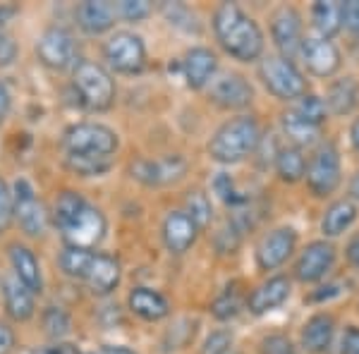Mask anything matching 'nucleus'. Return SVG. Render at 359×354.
I'll use <instances>...</instances> for the list:
<instances>
[{"label": "nucleus", "mask_w": 359, "mask_h": 354, "mask_svg": "<svg viewBox=\"0 0 359 354\" xmlns=\"http://www.w3.org/2000/svg\"><path fill=\"white\" fill-rule=\"evenodd\" d=\"M213 36L218 46L237 62L262 60L266 48V36L254 17H249L240 5L221 3L211 20Z\"/></svg>", "instance_id": "1"}, {"label": "nucleus", "mask_w": 359, "mask_h": 354, "mask_svg": "<svg viewBox=\"0 0 359 354\" xmlns=\"http://www.w3.org/2000/svg\"><path fill=\"white\" fill-rule=\"evenodd\" d=\"M86 204H89V201H86L84 196L79 194V191L67 189V191H62V194H57L55 206H53V223H55V228L57 230L65 228L69 220L77 216V213L82 211Z\"/></svg>", "instance_id": "32"}, {"label": "nucleus", "mask_w": 359, "mask_h": 354, "mask_svg": "<svg viewBox=\"0 0 359 354\" xmlns=\"http://www.w3.org/2000/svg\"><path fill=\"white\" fill-rule=\"evenodd\" d=\"M242 309V301H240V292L233 287H225L221 294L216 297V301L211 304V313L218 318V321H230L235 318L237 313Z\"/></svg>", "instance_id": "38"}, {"label": "nucleus", "mask_w": 359, "mask_h": 354, "mask_svg": "<svg viewBox=\"0 0 359 354\" xmlns=\"http://www.w3.org/2000/svg\"><path fill=\"white\" fill-rule=\"evenodd\" d=\"M273 168H276V175L287 184L299 182L306 175V158L302 154V149L297 147H280L276 151L273 156Z\"/></svg>", "instance_id": "28"}, {"label": "nucleus", "mask_w": 359, "mask_h": 354, "mask_svg": "<svg viewBox=\"0 0 359 354\" xmlns=\"http://www.w3.org/2000/svg\"><path fill=\"white\" fill-rule=\"evenodd\" d=\"M304 177L306 187L318 199H326L340 187V182H343V163H340V151L335 149V144L326 142L314 151V156L306 163Z\"/></svg>", "instance_id": "6"}, {"label": "nucleus", "mask_w": 359, "mask_h": 354, "mask_svg": "<svg viewBox=\"0 0 359 354\" xmlns=\"http://www.w3.org/2000/svg\"><path fill=\"white\" fill-rule=\"evenodd\" d=\"M184 213H187V216H192V220L199 225V228H206V225L213 220L211 199H208L204 191H199V189L189 191L187 199H184Z\"/></svg>", "instance_id": "35"}, {"label": "nucleus", "mask_w": 359, "mask_h": 354, "mask_svg": "<svg viewBox=\"0 0 359 354\" xmlns=\"http://www.w3.org/2000/svg\"><path fill=\"white\" fill-rule=\"evenodd\" d=\"M262 144V127L254 115H235L213 132L208 156L221 165H235L254 154Z\"/></svg>", "instance_id": "2"}, {"label": "nucleus", "mask_w": 359, "mask_h": 354, "mask_svg": "<svg viewBox=\"0 0 359 354\" xmlns=\"http://www.w3.org/2000/svg\"><path fill=\"white\" fill-rule=\"evenodd\" d=\"M233 345L235 338L230 330H213L201 347V354H233Z\"/></svg>", "instance_id": "44"}, {"label": "nucleus", "mask_w": 359, "mask_h": 354, "mask_svg": "<svg viewBox=\"0 0 359 354\" xmlns=\"http://www.w3.org/2000/svg\"><path fill=\"white\" fill-rule=\"evenodd\" d=\"M218 69V55L206 46H194L182 57V77L184 84L194 91L206 89L213 82Z\"/></svg>", "instance_id": "19"}, {"label": "nucleus", "mask_w": 359, "mask_h": 354, "mask_svg": "<svg viewBox=\"0 0 359 354\" xmlns=\"http://www.w3.org/2000/svg\"><path fill=\"white\" fill-rule=\"evenodd\" d=\"M357 204L352 199H338L326 208L321 218V232L326 237H340L345 230L352 228L357 220Z\"/></svg>", "instance_id": "27"}, {"label": "nucleus", "mask_w": 359, "mask_h": 354, "mask_svg": "<svg viewBox=\"0 0 359 354\" xmlns=\"http://www.w3.org/2000/svg\"><path fill=\"white\" fill-rule=\"evenodd\" d=\"M13 199H15V223L20 225V230L27 237H43L48 230L50 216L46 211L43 201L36 196L32 184L27 179H17L13 187Z\"/></svg>", "instance_id": "9"}, {"label": "nucleus", "mask_w": 359, "mask_h": 354, "mask_svg": "<svg viewBox=\"0 0 359 354\" xmlns=\"http://www.w3.org/2000/svg\"><path fill=\"white\" fill-rule=\"evenodd\" d=\"M326 108L333 115H350L359 106V82L355 77H343L331 82L326 91Z\"/></svg>", "instance_id": "26"}, {"label": "nucleus", "mask_w": 359, "mask_h": 354, "mask_svg": "<svg viewBox=\"0 0 359 354\" xmlns=\"http://www.w3.org/2000/svg\"><path fill=\"white\" fill-rule=\"evenodd\" d=\"M294 249H297V230L290 228V225H280V228L266 232L262 240H259L257 252H254L259 271L269 273L280 268L294 254Z\"/></svg>", "instance_id": "13"}, {"label": "nucleus", "mask_w": 359, "mask_h": 354, "mask_svg": "<svg viewBox=\"0 0 359 354\" xmlns=\"http://www.w3.org/2000/svg\"><path fill=\"white\" fill-rule=\"evenodd\" d=\"M194 326H196V323H192L189 318L177 321L175 326L165 333V340H163L165 350H182V347L194 338V330H196Z\"/></svg>", "instance_id": "39"}, {"label": "nucleus", "mask_w": 359, "mask_h": 354, "mask_svg": "<svg viewBox=\"0 0 359 354\" xmlns=\"http://www.w3.org/2000/svg\"><path fill=\"white\" fill-rule=\"evenodd\" d=\"M340 354H359V328L350 326L340 340Z\"/></svg>", "instance_id": "47"}, {"label": "nucleus", "mask_w": 359, "mask_h": 354, "mask_svg": "<svg viewBox=\"0 0 359 354\" xmlns=\"http://www.w3.org/2000/svg\"><path fill=\"white\" fill-rule=\"evenodd\" d=\"M120 280H123V266L120 261L111 257V254H101L96 252L94 264H91V271L86 275L84 285L96 294V297H108L115 290L120 287Z\"/></svg>", "instance_id": "21"}, {"label": "nucleus", "mask_w": 359, "mask_h": 354, "mask_svg": "<svg viewBox=\"0 0 359 354\" xmlns=\"http://www.w3.org/2000/svg\"><path fill=\"white\" fill-rule=\"evenodd\" d=\"M15 350V333L8 323L0 321V354H10Z\"/></svg>", "instance_id": "48"}, {"label": "nucleus", "mask_w": 359, "mask_h": 354, "mask_svg": "<svg viewBox=\"0 0 359 354\" xmlns=\"http://www.w3.org/2000/svg\"><path fill=\"white\" fill-rule=\"evenodd\" d=\"M199 225L194 223L192 216H187L184 211H170L163 218V225H161V237H163V245L170 254H180L189 252L196 245V237H199Z\"/></svg>", "instance_id": "17"}, {"label": "nucleus", "mask_w": 359, "mask_h": 354, "mask_svg": "<svg viewBox=\"0 0 359 354\" xmlns=\"http://www.w3.org/2000/svg\"><path fill=\"white\" fill-rule=\"evenodd\" d=\"M94 257H96V252H91V249L65 247L60 252V257H57V266H60V271L65 273L67 278L84 282L91 271V264H94Z\"/></svg>", "instance_id": "31"}, {"label": "nucleus", "mask_w": 359, "mask_h": 354, "mask_svg": "<svg viewBox=\"0 0 359 354\" xmlns=\"http://www.w3.org/2000/svg\"><path fill=\"white\" fill-rule=\"evenodd\" d=\"M72 86L89 113H106L115 106L118 86L113 74L94 60H79L72 69Z\"/></svg>", "instance_id": "3"}, {"label": "nucleus", "mask_w": 359, "mask_h": 354, "mask_svg": "<svg viewBox=\"0 0 359 354\" xmlns=\"http://www.w3.org/2000/svg\"><path fill=\"white\" fill-rule=\"evenodd\" d=\"M306 69H309L314 77L318 79H328L343 65V57H340L338 46L328 39L321 36H304L302 48H299Z\"/></svg>", "instance_id": "16"}, {"label": "nucleus", "mask_w": 359, "mask_h": 354, "mask_svg": "<svg viewBox=\"0 0 359 354\" xmlns=\"http://www.w3.org/2000/svg\"><path fill=\"white\" fill-rule=\"evenodd\" d=\"M13 15H15V8H5V10H0V25H3L5 17H13Z\"/></svg>", "instance_id": "54"}, {"label": "nucleus", "mask_w": 359, "mask_h": 354, "mask_svg": "<svg viewBox=\"0 0 359 354\" xmlns=\"http://www.w3.org/2000/svg\"><path fill=\"white\" fill-rule=\"evenodd\" d=\"M345 259H347V264L352 266V268H357L359 271V232L355 237H352L350 242H347V247H345Z\"/></svg>", "instance_id": "49"}, {"label": "nucleus", "mask_w": 359, "mask_h": 354, "mask_svg": "<svg viewBox=\"0 0 359 354\" xmlns=\"http://www.w3.org/2000/svg\"><path fill=\"white\" fill-rule=\"evenodd\" d=\"M292 282L287 275H273L269 280H264L262 285L252 290V294L247 297V309L254 316H266V313L276 311L278 306H283L290 299Z\"/></svg>", "instance_id": "18"}, {"label": "nucleus", "mask_w": 359, "mask_h": 354, "mask_svg": "<svg viewBox=\"0 0 359 354\" xmlns=\"http://www.w3.org/2000/svg\"><path fill=\"white\" fill-rule=\"evenodd\" d=\"M335 335V318L331 313H314L302 326V347L309 354H323L331 350Z\"/></svg>", "instance_id": "25"}, {"label": "nucleus", "mask_w": 359, "mask_h": 354, "mask_svg": "<svg viewBox=\"0 0 359 354\" xmlns=\"http://www.w3.org/2000/svg\"><path fill=\"white\" fill-rule=\"evenodd\" d=\"M208 98L223 110H245L252 106L254 89L247 77L237 72H225L221 77H213V82L208 84Z\"/></svg>", "instance_id": "14"}, {"label": "nucleus", "mask_w": 359, "mask_h": 354, "mask_svg": "<svg viewBox=\"0 0 359 354\" xmlns=\"http://www.w3.org/2000/svg\"><path fill=\"white\" fill-rule=\"evenodd\" d=\"M259 79L266 86L271 96L278 101L294 103L306 94V79L302 69L294 65V60H287L283 55H266L259 62Z\"/></svg>", "instance_id": "5"}, {"label": "nucleus", "mask_w": 359, "mask_h": 354, "mask_svg": "<svg viewBox=\"0 0 359 354\" xmlns=\"http://www.w3.org/2000/svg\"><path fill=\"white\" fill-rule=\"evenodd\" d=\"M0 290H3L5 313L17 323L32 321L34 313H36V301H34L36 294H34L27 285H22L15 275H5L3 282H0Z\"/></svg>", "instance_id": "22"}, {"label": "nucleus", "mask_w": 359, "mask_h": 354, "mask_svg": "<svg viewBox=\"0 0 359 354\" xmlns=\"http://www.w3.org/2000/svg\"><path fill=\"white\" fill-rule=\"evenodd\" d=\"M115 8H118V17H123L127 22H144L154 13V5L147 3V0H123Z\"/></svg>", "instance_id": "42"}, {"label": "nucleus", "mask_w": 359, "mask_h": 354, "mask_svg": "<svg viewBox=\"0 0 359 354\" xmlns=\"http://www.w3.org/2000/svg\"><path fill=\"white\" fill-rule=\"evenodd\" d=\"M213 191H216L218 196L225 201L228 206H240V204H247V196L242 194V191L235 189V182L230 175H225V172H218V177L213 179Z\"/></svg>", "instance_id": "40"}, {"label": "nucleus", "mask_w": 359, "mask_h": 354, "mask_svg": "<svg viewBox=\"0 0 359 354\" xmlns=\"http://www.w3.org/2000/svg\"><path fill=\"white\" fill-rule=\"evenodd\" d=\"M335 266V247L326 240L309 242L297 261H294V278L299 282H318L333 271Z\"/></svg>", "instance_id": "15"}, {"label": "nucleus", "mask_w": 359, "mask_h": 354, "mask_svg": "<svg viewBox=\"0 0 359 354\" xmlns=\"http://www.w3.org/2000/svg\"><path fill=\"white\" fill-rule=\"evenodd\" d=\"M106 65L118 74H139L147 65V46L135 32H115L103 43Z\"/></svg>", "instance_id": "7"}, {"label": "nucleus", "mask_w": 359, "mask_h": 354, "mask_svg": "<svg viewBox=\"0 0 359 354\" xmlns=\"http://www.w3.org/2000/svg\"><path fill=\"white\" fill-rule=\"evenodd\" d=\"M311 22H314L316 36L331 41L343 29V3H314L311 5Z\"/></svg>", "instance_id": "29"}, {"label": "nucleus", "mask_w": 359, "mask_h": 354, "mask_svg": "<svg viewBox=\"0 0 359 354\" xmlns=\"http://www.w3.org/2000/svg\"><path fill=\"white\" fill-rule=\"evenodd\" d=\"M65 156H96V158H115L120 149L118 132L101 123H77L67 127L62 135Z\"/></svg>", "instance_id": "4"}, {"label": "nucleus", "mask_w": 359, "mask_h": 354, "mask_svg": "<svg viewBox=\"0 0 359 354\" xmlns=\"http://www.w3.org/2000/svg\"><path fill=\"white\" fill-rule=\"evenodd\" d=\"M343 27L350 34L359 36V0L343 3Z\"/></svg>", "instance_id": "46"}, {"label": "nucleus", "mask_w": 359, "mask_h": 354, "mask_svg": "<svg viewBox=\"0 0 359 354\" xmlns=\"http://www.w3.org/2000/svg\"><path fill=\"white\" fill-rule=\"evenodd\" d=\"M292 110L314 127H321L328 115V108H326V103H323V98H318L314 94H304L299 101H294Z\"/></svg>", "instance_id": "36"}, {"label": "nucleus", "mask_w": 359, "mask_h": 354, "mask_svg": "<svg viewBox=\"0 0 359 354\" xmlns=\"http://www.w3.org/2000/svg\"><path fill=\"white\" fill-rule=\"evenodd\" d=\"M350 144H352V149H355L357 154H359V118L350 127Z\"/></svg>", "instance_id": "52"}, {"label": "nucleus", "mask_w": 359, "mask_h": 354, "mask_svg": "<svg viewBox=\"0 0 359 354\" xmlns=\"http://www.w3.org/2000/svg\"><path fill=\"white\" fill-rule=\"evenodd\" d=\"M43 330L48 338L53 340H62L69 335V330H72V321H69V316L65 311L60 309V306H48V309L43 311Z\"/></svg>", "instance_id": "37"}, {"label": "nucleus", "mask_w": 359, "mask_h": 354, "mask_svg": "<svg viewBox=\"0 0 359 354\" xmlns=\"http://www.w3.org/2000/svg\"><path fill=\"white\" fill-rule=\"evenodd\" d=\"M127 306L130 311L139 316L142 321L156 323L163 321L165 316H170V301H168L158 290L151 287H135L127 297Z\"/></svg>", "instance_id": "24"}, {"label": "nucleus", "mask_w": 359, "mask_h": 354, "mask_svg": "<svg viewBox=\"0 0 359 354\" xmlns=\"http://www.w3.org/2000/svg\"><path fill=\"white\" fill-rule=\"evenodd\" d=\"M8 259L10 266H13V275L22 285H27L34 294H41L43 290V273H41V264H39L34 249H29L27 245H20V242H13L8 247Z\"/></svg>", "instance_id": "23"}, {"label": "nucleus", "mask_w": 359, "mask_h": 354, "mask_svg": "<svg viewBox=\"0 0 359 354\" xmlns=\"http://www.w3.org/2000/svg\"><path fill=\"white\" fill-rule=\"evenodd\" d=\"M271 39L278 48V55L294 60L304 41V25L302 15L292 5H280L273 15H271Z\"/></svg>", "instance_id": "11"}, {"label": "nucleus", "mask_w": 359, "mask_h": 354, "mask_svg": "<svg viewBox=\"0 0 359 354\" xmlns=\"http://www.w3.org/2000/svg\"><path fill=\"white\" fill-rule=\"evenodd\" d=\"M15 223V199L10 184L0 177V235L10 230V225Z\"/></svg>", "instance_id": "43"}, {"label": "nucleus", "mask_w": 359, "mask_h": 354, "mask_svg": "<svg viewBox=\"0 0 359 354\" xmlns=\"http://www.w3.org/2000/svg\"><path fill=\"white\" fill-rule=\"evenodd\" d=\"M161 13L165 15V20L170 22L172 27L182 29L187 34H199V20L187 5L182 3H163L161 5Z\"/></svg>", "instance_id": "34"}, {"label": "nucleus", "mask_w": 359, "mask_h": 354, "mask_svg": "<svg viewBox=\"0 0 359 354\" xmlns=\"http://www.w3.org/2000/svg\"><path fill=\"white\" fill-rule=\"evenodd\" d=\"M259 354H299V350L287 335L271 333L259 342Z\"/></svg>", "instance_id": "41"}, {"label": "nucleus", "mask_w": 359, "mask_h": 354, "mask_svg": "<svg viewBox=\"0 0 359 354\" xmlns=\"http://www.w3.org/2000/svg\"><path fill=\"white\" fill-rule=\"evenodd\" d=\"M184 172H187V161L180 154L161 156V158H137L130 165V175L147 187H165L182 179Z\"/></svg>", "instance_id": "12"}, {"label": "nucleus", "mask_w": 359, "mask_h": 354, "mask_svg": "<svg viewBox=\"0 0 359 354\" xmlns=\"http://www.w3.org/2000/svg\"><path fill=\"white\" fill-rule=\"evenodd\" d=\"M10 108H13V96H10V89L5 86V82H0V123L8 118Z\"/></svg>", "instance_id": "50"}, {"label": "nucleus", "mask_w": 359, "mask_h": 354, "mask_svg": "<svg viewBox=\"0 0 359 354\" xmlns=\"http://www.w3.org/2000/svg\"><path fill=\"white\" fill-rule=\"evenodd\" d=\"M57 232H60L65 247L91 249V252H96V247L106 240L108 220H106V216H103L101 208L86 204L77 216L69 220L65 228H60Z\"/></svg>", "instance_id": "8"}, {"label": "nucleus", "mask_w": 359, "mask_h": 354, "mask_svg": "<svg viewBox=\"0 0 359 354\" xmlns=\"http://www.w3.org/2000/svg\"><path fill=\"white\" fill-rule=\"evenodd\" d=\"M350 191H352V196H355V199H359V175H357L355 179H352Z\"/></svg>", "instance_id": "53"}, {"label": "nucleus", "mask_w": 359, "mask_h": 354, "mask_svg": "<svg viewBox=\"0 0 359 354\" xmlns=\"http://www.w3.org/2000/svg\"><path fill=\"white\" fill-rule=\"evenodd\" d=\"M94 354H137V352L125 345H103V347H98Z\"/></svg>", "instance_id": "51"}, {"label": "nucleus", "mask_w": 359, "mask_h": 354, "mask_svg": "<svg viewBox=\"0 0 359 354\" xmlns=\"http://www.w3.org/2000/svg\"><path fill=\"white\" fill-rule=\"evenodd\" d=\"M74 20L77 27L89 36H101V34L111 32L118 20V8L113 3H103V0H86L79 3L74 10Z\"/></svg>", "instance_id": "20"}, {"label": "nucleus", "mask_w": 359, "mask_h": 354, "mask_svg": "<svg viewBox=\"0 0 359 354\" xmlns=\"http://www.w3.org/2000/svg\"><path fill=\"white\" fill-rule=\"evenodd\" d=\"M39 62L48 69L62 72L77 65V41L65 27H48L36 41Z\"/></svg>", "instance_id": "10"}, {"label": "nucleus", "mask_w": 359, "mask_h": 354, "mask_svg": "<svg viewBox=\"0 0 359 354\" xmlns=\"http://www.w3.org/2000/svg\"><path fill=\"white\" fill-rule=\"evenodd\" d=\"M17 53H20V48H17V41L13 36H10L8 32H3L0 29V67H10L13 62L17 60Z\"/></svg>", "instance_id": "45"}, {"label": "nucleus", "mask_w": 359, "mask_h": 354, "mask_svg": "<svg viewBox=\"0 0 359 354\" xmlns=\"http://www.w3.org/2000/svg\"><path fill=\"white\" fill-rule=\"evenodd\" d=\"M115 158H96V156H65V168L79 177H96L113 168Z\"/></svg>", "instance_id": "33"}, {"label": "nucleus", "mask_w": 359, "mask_h": 354, "mask_svg": "<svg viewBox=\"0 0 359 354\" xmlns=\"http://www.w3.org/2000/svg\"><path fill=\"white\" fill-rule=\"evenodd\" d=\"M283 132H285V137L290 139V147H311V144L318 142V137H321V127H314L309 125L306 120L299 118L297 113L290 108L287 113H283Z\"/></svg>", "instance_id": "30"}]
</instances>
